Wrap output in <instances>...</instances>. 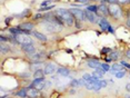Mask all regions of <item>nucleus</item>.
I'll list each match as a JSON object with an SVG mask.
<instances>
[{"label":"nucleus","instance_id":"obj_12","mask_svg":"<svg viewBox=\"0 0 130 98\" xmlns=\"http://www.w3.org/2000/svg\"><path fill=\"white\" fill-rule=\"evenodd\" d=\"M57 74L59 76H61V77L68 78L69 75H70V70L68 69V68H66V67H59L57 69Z\"/></svg>","mask_w":130,"mask_h":98},{"label":"nucleus","instance_id":"obj_24","mask_svg":"<svg viewBox=\"0 0 130 98\" xmlns=\"http://www.w3.org/2000/svg\"><path fill=\"white\" fill-rule=\"evenodd\" d=\"M100 68H101V69L105 71V73H107V71H110V69H111V67L109 66L107 62H101V64H100Z\"/></svg>","mask_w":130,"mask_h":98},{"label":"nucleus","instance_id":"obj_9","mask_svg":"<svg viewBox=\"0 0 130 98\" xmlns=\"http://www.w3.org/2000/svg\"><path fill=\"white\" fill-rule=\"evenodd\" d=\"M21 49L23 52L28 53V55H32V53L36 52V47L34 45H25V46H21Z\"/></svg>","mask_w":130,"mask_h":98},{"label":"nucleus","instance_id":"obj_22","mask_svg":"<svg viewBox=\"0 0 130 98\" xmlns=\"http://www.w3.org/2000/svg\"><path fill=\"white\" fill-rule=\"evenodd\" d=\"M0 49H1V53L9 52L10 51V46H6L4 43H1V45H0Z\"/></svg>","mask_w":130,"mask_h":98},{"label":"nucleus","instance_id":"obj_26","mask_svg":"<svg viewBox=\"0 0 130 98\" xmlns=\"http://www.w3.org/2000/svg\"><path fill=\"white\" fill-rule=\"evenodd\" d=\"M69 85H70V87L71 88H76V87H79V80H77V79H72L71 81L69 82Z\"/></svg>","mask_w":130,"mask_h":98},{"label":"nucleus","instance_id":"obj_17","mask_svg":"<svg viewBox=\"0 0 130 98\" xmlns=\"http://www.w3.org/2000/svg\"><path fill=\"white\" fill-rule=\"evenodd\" d=\"M103 74H105V71H103L101 68L98 67L97 69H94L93 70V73H92V76L94 77V78H98V79H101L102 77H103Z\"/></svg>","mask_w":130,"mask_h":98},{"label":"nucleus","instance_id":"obj_2","mask_svg":"<svg viewBox=\"0 0 130 98\" xmlns=\"http://www.w3.org/2000/svg\"><path fill=\"white\" fill-rule=\"evenodd\" d=\"M109 8V16L112 17L113 19H120L122 17V10H121L120 6L116 5V4H109L108 5Z\"/></svg>","mask_w":130,"mask_h":98},{"label":"nucleus","instance_id":"obj_8","mask_svg":"<svg viewBox=\"0 0 130 98\" xmlns=\"http://www.w3.org/2000/svg\"><path fill=\"white\" fill-rule=\"evenodd\" d=\"M27 95H28V98H38L40 96V93L35 87L29 86V87H27Z\"/></svg>","mask_w":130,"mask_h":98},{"label":"nucleus","instance_id":"obj_15","mask_svg":"<svg viewBox=\"0 0 130 98\" xmlns=\"http://www.w3.org/2000/svg\"><path fill=\"white\" fill-rule=\"evenodd\" d=\"M31 59V61H35V62H40L41 61V58H43V53L40 52V53H32V55H30V57H29Z\"/></svg>","mask_w":130,"mask_h":98},{"label":"nucleus","instance_id":"obj_41","mask_svg":"<svg viewBox=\"0 0 130 98\" xmlns=\"http://www.w3.org/2000/svg\"><path fill=\"white\" fill-rule=\"evenodd\" d=\"M10 20H11V18H7V19H6V23H7V25H8Z\"/></svg>","mask_w":130,"mask_h":98},{"label":"nucleus","instance_id":"obj_35","mask_svg":"<svg viewBox=\"0 0 130 98\" xmlns=\"http://www.w3.org/2000/svg\"><path fill=\"white\" fill-rule=\"evenodd\" d=\"M108 4H116V5H119V0H108Z\"/></svg>","mask_w":130,"mask_h":98},{"label":"nucleus","instance_id":"obj_30","mask_svg":"<svg viewBox=\"0 0 130 98\" xmlns=\"http://www.w3.org/2000/svg\"><path fill=\"white\" fill-rule=\"evenodd\" d=\"M99 85L101 86V88H105V87H107V81L106 80H101V79H99Z\"/></svg>","mask_w":130,"mask_h":98},{"label":"nucleus","instance_id":"obj_43","mask_svg":"<svg viewBox=\"0 0 130 98\" xmlns=\"http://www.w3.org/2000/svg\"><path fill=\"white\" fill-rule=\"evenodd\" d=\"M7 98H11V97H9V96H8V97H7Z\"/></svg>","mask_w":130,"mask_h":98},{"label":"nucleus","instance_id":"obj_13","mask_svg":"<svg viewBox=\"0 0 130 98\" xmlns=\"http://www.w3.org/2000/svg\"><path fill=\"white\" fill-rule=\"evenodd\" d=\"M20 29H22V30H28V31H32L35 28V25L32 22H22L20 23L18 26Z\"/></svg>","mask_w":130,"mask_h":98},{"label":"nucleus","instance_id":"obj_40","mask_svg":"<svg viewBox=\"0 0 130 98\" xmlns=\"http://www.w3.org/2000/svg\"><path fill=\"white\" fill-rule=\"evenodd\" d=\"M50 85H51V82H50V81H47V80H46V87H49Z\"/></svg>","mask_w":130,"mask_h":98},{"label":"nucleus","instance_id":"obj_29","mask_svg":"<svg viewBox=\"0 0 130 98\" xmlns=\"http://www.w3.org/2000/svg\"><path fill=\"white\" fill-rule=\"evenodd\" d=\"M110 51H111V49L109 47H103L101 49V53H110Z\"/></svg>","mask_w":130,"mask_h":98},{"label":"nucleus","instance_id":"obj_10","mask_svg":"<svg viewBox=\"0 0 130 98\" xmlns=\"http://www.w3.org/2000/svg\"><path fill=\"white\" fill-rule=\"evenodd\" d=\"M98 25L100 26V28L102 29L103 31H108V28L110 26V23L107 20V18H100L99 21H98Z\"/></svg>","mask_w":130,"mask_h":98},{"label":"nucleus","instance_id":"obj_38","mask_svg":"<svg viewBox=\"0 0 130 98\" xmlns=\"http://www.w3.org/2000/svg\"><path fill=\"white\" fill-rule=\"evenodd\" d=\"M69 93H70V94H71V95H75V93H76V90H75V89H73V88H71V87H70V89H69Z\"/></svg>","mask_w":130,"mask_h":98},{"label":"nucleus","instance_id":"obj_44","mask_svg":"<svg viewBox=\"0 0 130 98\" xmlns=\"http://www.w3.org/2000/svg\"><path fill=\"white\" fill-rule=\"evenodd\" d=\"M129 78H130V76H129Z\"/></svg>","mask_w":130,"mask_h":98},{"label":"nucleus","instance_id":"obj_39","mask_svg":"<svg viewBox=\"0 0 130 98\" xmlns=\"http://www.w3.org/2000/svg\"><path fill=\"white\" fill-rule=\"evenodd\" d=\"M127 2H129V0H119V4H122V5L127 4Z\"/></svg>","mask_w":130,"mask_h":98},{"label":"nucleus","instance_id":"obj_1","mask_svg":"<svg viewBox=\"0 0 130 98\" xmlns=\"http://www.w3.org/2000/svg\"><path fill=\"white\" fill-rule=\"evenodd\" d=\"M56 16H57L59 19L62 21L66 26H69L71 27L75 25L76 20H75V17L72 16V13L70 12V10H68V9H64V8H58L57 10L54 12Z\"/></svg>","mask_w":130,"mask_h":98},{"label":"nucleus","instance_id":"obj_32","mask_svg":"<svg viewBox=\"0 0 130 98\" xmlns=\"http://www.w3.org/2000/svg\"><path fill=\"white\" fill-rule=\"evenodd\" d=\"M76 1L79 2V4H81V5H87L90 2V0H76Z\"/></svg>","mask_w":130,"mask_h":98},{"label":"nucleus","instance_id":"obj_11","mask_svg":"<svg viewBox=\"0 0 130 98\" xmlns=\"http://www.w3.org/2000/svg\"><path fill=\"white\" fill-rule=\"evenodd\" d=\"M32 36H34L35 38H36L37 40H39L41 41V43H47V40H48V38H47V36L46 35H43V34H41V32L39 31H32Z\"/></svg>","mask_w":130,"mask_h":98},{"label":"nucleus","instance_id":"obj_23","mask_svg":"<svg viewBox=\"0 0 130 98\" xmlns=\"http://www.w3.org/2000/svg\"><path fill=\"white\" fill-rule=\"evenodd\" d=\"M86 10L92 11V12H96L97 13V11H98V6H97V5H89V6H87Z\"/></svg>","mask_w":130,"mask_h":98},{"label":"nucleus","instance_id":"obj_27","mask_svg":"<svg viewBox=\"0 0 130 98\" xmlns=\"http://www.w3.org/2000/svg\"><path fill=\"white\" fill-rule=\"evenodd\" d=\"M54 5V2L51 0H45V1L41 2V7H48V6H51Z\"/></svg>","mask_w":130,"mask_h":98},{"label":"nucleus","instance_id":"obj_37","mask_svg":"<svg viewBox=\"0 0 130 98\" xmlns=\"http://www.w3.org/2000/svg\"><path fill=\"white\" fill-rule=\"evenodd\" d=\"M126 90L128 91V93H130V82H128V84L126 85Z\"/></svg>","mask_w":130,"mask_h":98},{"label":"nucleus","instance_id":"obj_45","mask_svg":"<svg viewBox=\"0 0 130 98\" xmlns=\"http://www.w3.org/2000/svg\"><path fill=\"white\" fill-rule=\"evenodd\" d=\"M129 2H130V0H129Z\"/></svg>","mask_w":130,"mask_h":98},{"label":"nucleus","instance_id":"obj_33","mask_svg":"<svg viewBox=\"0 0 130 98\" xmlns=\"http://www.w3.org/2000/svg\"><path fill=\"white\" fill-rule=\"evenodd\" d=\"M80 22H82V21H79V20H76V22H75V26H76V28L77 29H80L81 27H82V25Z\"/></svg>","mask_w":130,"mask_h":98},{"label":"nucleus","instance_id":"obj_4","mask_svg":"<svg viewBox=\"0 0 130 98\" xmlns=\"http://www.w3.org/2000/svg\"><path fill=\"white\" fill-rule=\"evenodd\" d=\"M70 12L72 13V16L75 17L76 20H79V21H86V12L85 10H81L79 8H71L69 9Z\"/></svg>","mask_w":130,"mask_h":98},{"label":"nucleus","instance_id":"obj_3","mask_svg":"<svg viewBox=\"0 0 130 98\" xmlns=\"http://www.w3.org/2000/svg\"><path fill=\"white\" fill-rule=\"evenodd\" d=\"M13 38H14V40H16V43L19 44L20 46L32 44V40L29 38V35H16V36H13Z\"/></svg>","mask_w":130,"mask_h":98},{"label":"nucleus","instance_id":"obj_7","mask_svg":"<svg viewBox=\"0 0 130 98\" xmlns=\"http://www.w3.org/2000/svg\"><path fill=\"white\" fill-rule=\"evenodd\" d=\"M57 69H58L57 66L55 64H52V62H49L43 67V71H45L46 75H52V74L57 73Z\"/></svg>","mask_w":130,"mask_h":98},{"label":"nucleus","instance_id":"obj_21","mask_svg":"<svg viewBox=\"0 0 130 98\" xmlns=\"http://www.w3.org/2000/svg\"><path fill=\"white\" fill-rule=\"evenodd\" d=\"M126 74H127V71L123 69V70H120V71H117V73H115L113 75H115V77H116V78L121 79V78H123V77L126 76Z\"/></svg>","mask_w":130,"mask_h":98},{"label":"nucleus","instance_id":"obj_20","mask_svg":"<svg viewBox=\"0 0 130 98\" xmlns=\"http://www.w3.org/2000/svg\"><path fill=\"white\" fill-rule=\"evenodd\" d=\"M14 95H16L17 97H20V98H26V97H28V95H27V88H21L20 90H17Z\"/></svg>","mask_w":130,"mask_h":98},{"label":"nucleus","instance_id":"obj_5","mask_svg":"<svg viewBox=\"0 0 130 98\" xmlns=\"http://www.w3.org/2000/svg\"><path fill=\"white\" fill-rule=\"evenodd\" d=\"M85 12H86V21H88L90 23H98L100 18L98 17V15L96 12L88 11V10H85Z\"/></svg>","mask_w":130,"mask_h":98},{"label":"nucleus","instance_id":"obj_18","mask_svg":"<svg viewBox=\"0 0 130 98\" xmlns=\"http://www.w3.org/2000/svg\"><path fill=\"white\" fill-rule=\"evenodd\" d=\"M109 57L112 59V61L116 62L118 59L120 58V53H119V51H117V50H111L110 53H109Z\"/></svg>","mask_w":130,"mask_h":98},{"label":"nucleus","instance_id":"obj_25","mask_svg":"<svg viewBox=\"0 0 130 98\" xmlns=\"http://www.w3.org/2000/svg\"><path fill=\"white\" fill-rule=\"evenodd\" d=\"M56 7L55 5H51V6H48V7H40L39 8V12H45V11H49V10H51V9H54Z\"/></svg>","mask_w":130,"mask_h":98},{"label":"nucleus","instance_id":"obj_42","mask_svg":"<svg viewBox=\"0 0 130 98\" xmlns=\"http://www.w3.org/2000/svg\"><path fill=\"white\" fill-rule=\"evenodd\" d=\"M125 98H130V96H128V95H127V96H126Z\"/></svg>","mask_w":130,"mask_h":98},{"label":"nucleus","instance_id":"obj_31","mask_svg":"<svg viewBox=\"0 0 130 98\" xmlns=\"http://www.w3.org/2000/svg\"><path fill=\"white\" fill-rule=\"evenodd\" d=\"M120 64L122 65L123 67H126V68H128V69H130V64H128V62H127V61H123V60H121V61H120Z\"/></svg>","mask_w":130,"mask_h":98},{"label":"nucleus","instance_id":"obj_19","mask_svg":"<svg viewBox=\"0 0 130 98\" xmlns=\"http://www.w3.org/2000/svg\"><path fill=\"white\" fill-rule=\"evenodd\" d=\"M45 71L43 69H38L36 71H34V79H38V78H45Z\"/></svg>","mask_w":130,"mask_h":98},{"label":"nucleus","instance_id":"obj_34","mask_svg":"<svg viewBox=\"0 0 130 98\" xmlns=\"http://www.w3.org/2000/svg\"><path fill=\"white\" fill-rule=\"evenodd\" d=\"M125 56H126V58H127V59H129V60H130V49H127V50H126Z\"/></svg>","mask_w":130,"mask_h":98},{"label":"nucleus","instance_id":"obj_36","mask_svg":"<svg viewBox=\"0 0 130 98\" xmlns=\"http://www.w3.org/2000/svg\"><path fill=\"white\" fill-rule=\"evenodd\" d=\"M108 31L110 32V34H115V30H113V28H112L111 26H109V28H108Z\"/></svg>","mask_w":130,"mask_h":98},{"label":"nucleus","instance_id":"obj_28","mask_svg":"<svg viewBox=\"0 0 130 98\" xmlns=\"http://www.w3.org/2000/svg\"><path fill=\"white\" fill-rule=\"evenodd\" d=\"M19 77H20V78H26V79H28L29 77H30V74H29V73H20V74H19Z\"/></svg>","mask_w":130,"mask_h":98},{"label":"nucleus","instance_id":"obj_14","mask_svg":"<svg viewBox=\"0 0 130 98\" xmlns=\"http://www.w3.org/2000/svg\"><path fill=\"white\" fill-rule=\"evenodd\" d=\"M100 62L98 59H89V60L87 61V66L89 68H92V69H97L98 67H100Z\"/></svg>","mask_w":130,"mask_h":98},{"label":"nucleus","instance_id":"obj_16","mask_svg":"<svg viewBox=\"0 0 130 98\" xmlns=\"http://www.w3.org/2000/svg\"><path fill=\"white\" fill-rule=\"evenodd\" d=\"M120 70H123V66L120 64V62H113V65L111 66V69L110 71L112 74L117 73V71H120Z\"/></svg>","mask_w":130,"mask_h":98},{"label":"nucleus","instance_id":"obj_6","mask_svg":"<svg viewBox=\"0 0 130 98\" xmlns=\"http://www.w3.org/2000/svg\"><path fill=\"white\" fill-rule=\"evenodd\" d=\"M97 15L100 18H107L109 16V8L108 5L106 4H100L98 6V11H97Z\"/></svg>","mask_w":130,"mask_h":98}]
</instances>
